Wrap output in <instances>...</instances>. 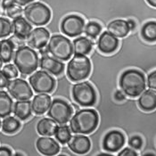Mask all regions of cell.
Returning <instances> with one entry per match:
<instances>
[{
	"mask_svg": "<svg viewBox=\"0 0 156 156\" xmlns=\"http://www.w3.org/2000/svg\"><path fill=\"white\" fill-rule=\"evenodd\" d=\"M92 71L91 61L86 55H74L70 59L66 73L72 82H80L87 79Z\"/></svg>",
	"mask_w": 156,
	"mask_h": 156,
	"instance_id": "cell-5",
	"label": "cell"
},
{
	"mask_svg": "<svg viewBox=\"0 0 156 156\" xmlns=\"http://www.w3.org/2000/svg\"><path fill=\"white\" fill-rule=\"evenodd\" d=\"M29 83L37 94H50L54 91L56 84L55 78L50 73L43 70L35 71V72L30 74Z\"/></svg>",
	"mask_w": 156,
	"mask_h": 156,
	"instance_id": "cell-8",
	"label": "cell"
},
{
	"mask_svg": "<svg viewBox=\"0 0 156 156\" xmlns=\"http://www.w3.org/2000/svg\"><path fill=\"white\" fill-rule=\"evenodd\" d=\"M13 64L23 75H30L39 65V57L35 49L29 46H20L14 51Z\"/></svg>",
	"mask_w": 156,
	"mask_h": 156,
	"instance_id": "cell-3",
	"label": "cell"
},
{
	"mask_svg": "<svg viewBox=\"0 0 156 156\" xmlns=\"http://www.w3.org/2000/svg\"><path fill=\"white\" fill-rule=\"evenodd\" d=\"M94 41L87 37H79L72 41L74 55H87L92 52Z\"/></svg>",
	"mask_w": 156,
	"mask_h": 156,
	"instance_id": "cell-22",
	"label": "cell"
},
{
	"mask_svg": "<svg viewBox=\"0 0 156 156\" xmlns=\"http://www.w3.org/2000/svg\"><path fill=\"white\" fill-rule=\"evenodd\" d=\"M67 144L70 150L74 154L82 155L87 154L90 151L92 143L88 136H87L86 135L75 134L71 136Z\"/></svg>",
	"mask_w": 156,
	"mask_h": 156,
	"instance_id": "cell-15",
	"label": "cell"
},
{
	"mask_svg": "<svg viewBox=\"0 0 156 156\" xmlns=\"http://www.w3.org/2000/svg\"><path fill=\"white\" fill-rule=\"evenodd\" d=\"M146 84L149 88L156 90V69L153 70L152 72H150L147 74Z\"/></svg>",
	"mask_w": 156,
	"mask_h": 156,
	"instance_id": "cell-35",
	"label": "cell"
},
{
	"mask_svg": "<svg viewBox=\"0 0 156 156\" xmlns=\"http://www.w3.org/2000/svg\"><path fill=\"white\" fill-rule=\"evenodd\" d=\"M41 70L46 71L51 75L54 76H59L64 72L65 64L53 56H50L48 55H42L39 60V65Z\"/></svg>",
	"mask_w": 156,
	"mask_h": 156,
	"instance_id": "cell-17",
	"label": "cell"
},
{
	"mask_svg": "<svg viewBox=\"0 0 156 156\" xmlns=\"http://www.w3.org/2000/svg\"><path fill=\"white\" fill-rule=\"evenodd\" d=\"M2 131L5 134H14L21 128L20 120L13 116H6L1 123Z\"/></svg>",
	"mask_w": 156,
	"mask_h": 156,
	"instance_id": "cell-28",
	"label": "cell"
},
{
	"mask_svg": "<svg viewBox=\"0 0 156 156\" xmlns=\"http://www.w3.org/2000/svg\"><path fill=\"white\" fill-rule=\"evenodd\" d=\"M128 24H129V30H130V32H134L136 30V28H137V25L135 20L133 19H128L127 20Z\"/></svg>",
	"mask_w": 156,
	"mask_h": 156,
	"instance_id": "cell-39",
	"label": "cell"
},
{
	"mask_svg": "<svg viewBox=\"0 0 156 156\" xmlns=\"http://www.w3.org/2000/svg\"><path fill=\"white\" fill-rule=\"evenodd\" d=\"M129 146L133 148L136 151H141L144 145V140L141 136L139 135H133L130 137L128 138Z\"/></svg>",
	"mask_w": 156,
	"mask_h": 156,
	"instance_id": "cell-33",
	"label": "cell"
},
{
	"mask_svg": "<svg viewBox=\"0 0 156 156\" xmlns=\"http://www.w3.org/2000/svg\"><path fill=\"white\" fill-rule=\"evenodd\" d=\"M57 128V122H55L51 118H43L38 120L37 124V131L40 136H55Z\"/></svg>",
	"mask_w": 156,
	"mask_h": 156,
	"instance_id": "cell-24",
	"label": "cell"
},
{
	"mask_svg": "<svg viewBox=\"0 0 156 156\" xmlns=\"http://www.w3.org/2000/svg\"><path fill=\"white\" fill-rule=\"evenodd\" d=\"M145 1L150 6L156 8V0H145Z\"/></svg>",
	"mask_w": 156,
	"mask_h": 156,
	"instance_id": "cell-42",
	"label": "cell"
},
{
	"mask_svg": "<svg viewBox=\"0 0 156 156\" xmlns=\"http://www.w3.org/2000/svg\"><path fill=\"white\" fill-rule=\"evenodd\" d=\"M23 14L30 23L37 27L47 25L52 17L51 9L45 3L40 1L32 2L25 5Z\"/></svg>",
	"mask_w": 156,
	"mask_h": 156,
	"instance_id": "cell-6",
	"label": "cell"
},
{
	"mask_svg": "<svg viewBox=\"0 0 156 156\" xmlns=\"http://www.w3.org/2000/svg\"><path fill=\"white\" fill-rule=\"evenodd\" d=\"M15 45L11 38H4L0 40V58L5 63L12 61L14 54Z\"/></svg>",
	"mask_w": 156,
	"mask_h": 156,
	"instance_id": "cell-26",
	"label": "cell"
},
{
	"mask_svg": "<svg viewBox=\"0 0 156 156\" xmlns=\"http://www.w3.org/2000/svg\"><path fill=\"white\" fill-rule=\"evenodd\" d=\"M13 101L7 92L0 90V118L9 116L12 112Z\"/></svg>",
	"mask_w": 156,
	"mask_h": 156,
	"instance_id": "cell-27",
	"label": "cell"
},
{
	"mask_svg": "<svg viewBox=\"0 0 156 156\" xmlns=\"http://www.w3.org/2000/svg\"><path fill=\"white\" fill-rule=\"evenodd\" d=\"M6 88L8 94L15 100H30L33 96V91L30 83L21 78L9 80Z\"/></svg>",
	"mask_w": 156,
	"mask_h": 156,
	"instance_id": "cell-12",
	"label": "cell"
},
{
	"mask_svg": "<svg viewBox=\"0 0 156 156\" xmlns=\"http://www.w3.org/2000/svg\"><path fill=\"white\" fill-rule=\"evenodd\" d=\"M137 106L145 112H153L156 109V90L144 89L136 100Z\"/></svg>",
	"mask_w": 156,
	"mask_h": 156,
	"instance_id": "cell-18",
	"label": "cell"
},
{
	"mask_svg": "<svg viewBox=\"0 0 156 156\" xmlns=\"http://www.w3.org/2000/svg\"><path fill=\"white\" fill-rule=\"evenodd\" d=\"M119 87L129 98H136L141 95L146 87V79L143 72L137 69H127L120 73Z\"/></svg>",
	"mask_w": 156,
	"mask_h": 156,
	"instance_id": "cell-2",
	"label": "cell"
},
{
	"mask_svg": "<svg viewBox=\"0 0 156 156\" xmlns=\"http://www.w3.org/2000/svg\"><path fill=\"white\" fill-rule=\"evenodd\" d=\"M50 38V32L47 28L37 27L32 29L31 32L27 37V44L33 49H40L47 47L48 40Z\"/></svg>",
	"mask_w": 156,
	"mask_h": 156,
	"instance_id": "cell-14",
	"label": "cell"
},
{
	"mask_svg": "<svg viewBox=\"0 0 156 156\" xmlns=\"http://www.w3.org/2000/svg\"><path fill=\"white\" fill-rule=\"evenodd\" d=\"M73 113L72 105L62 98H55L48 110V116L58 124H66Z\"/></svg>",
	"mask_w": 156,
	"mask_h": 156,
	"instance_id": "cell-9",
	"label": "cell"
},
{
	"mask_svg": "<svg viewBox=\"0 0 156 156\" xmlns=\"http://www.w3.org/2000/svg\"><path fill=\"white\" fill-rule=\"evenodd\" d=\"M12 25L13 36L22 40H26L32 30V25L22 15L12 19Z\"/></svg>",
	"mask_w": 156,
	"mask_h": 156,
	"instance_id": "cell-19",
	"label": "cell"
},
{
	"mask_svg": "<svg viewBox=\"0 0 156 156\" xmlns=\"http://www.w3.org/2000/svg\"><path fill=\"white\" fill-rule=\"evenodd\" d=\"M12 155V150L6 146L0 147V156H11Z\"/></svg>",
	"mask_w": 156,
	"mask_h": 156,
	"instance_id": "cell-38",
	"label": "cell"
},
{
	"mask_svg": "<svg viewBox=\"0 0 156 156\" xmlns=\"http://www.w3.org/2000/svg\"><path fill=\"white\" fill-rule=\"evenodd\" d=\"M51 102H52L51 96L48 94L46 93L37 94L33 97V100L31 101L32 112L36 115H42L46 113L49 109Z\"/></svg>",
	"mask_w": 156,
	"mask_h": 156,
	"instance_id": "cell-21",
	"label": "cell"
},
{
	"mask_svg": "<svg viewBox=\"0 0 156 156\" xmlns=\"http://www.w3.org/2000/svg\"><path fill=\"white\" fill-rule=\"evenodd\" d=\"M5 14L11 18V19H14L18 16H21L23 12V9L22 7V5L16 4V3H12V5H10L5 10Z\"/></svg>",
	"mask_w": 156,
	"mask_h": 156,
	"instance_id": "cell-32",
	"label": "cell"
},
{
	"mask_svg": "<svg viewBox=\"0 0 156 156\" xmlns=\"http://www.w3.org/2000/svg\"><path fill=\"white\" fill-rule=\"evenodd\" d=\"M1 123H2V121H1V119H0V129H1Z\"/></svg>",
	"mask_w": 156,
	"mask_h": 156,
	"instance_id": "cell-44",
	"label": "cell"
},
{
	"mask_svg": "<svg viewBox=\"0 0 156 156\" xmlns=\"http://www.w3.org/2000/svg\"><path fill=\"white\" fill-rule=\"evenodd\" d=\"M99 120V114L95 109H79L70 120L71 131L73 134H92L96 130Z\"/></svg>",
	"mask_w": 156,
	"mask_h": 156,
	"instance_id": "cell-1",
	"label": "cell"
},
{
	"mask_svg": "<svg viewBox=\"0 0 156 156\" xmlns=\"http://www.w3.org/2000/svg\"><path fill=\"white\" fill-rule=\"evenodd\" d=\"M55 136L59 144H66L72 136V131L70 127L67 126L66 124H62L61 126H58L55 134Z\"/></svg>",
	"mask_w": 156,
	"mask_h": 156,
	"instance_id": "cell-30",
	"label": "cell"
},
{
	"mask_svg": "<svg viewBox=\"0 0 156 156\" xmlns=\"http://www.w3.org/2000/svg\"><path fill=\"white\" fill-rule=\"evenodd\" d=\"M139 35L147 43L156 42V21L150 20L145 22L140 28Z\"/></svg>",
	"mask_w": 156,
	"mask_h": 156,
	"instance_id": "cell-25",
	"label": "cell"
},
{
	"mask_svg": "<svg viewBox=\"0 0 156 156\" xmlns=\"http://www.w3.org/2000/svg\"><path fill=\"white\" fill-rule=\"evenodd\" d=\"M72 98L76 104L83 107H90L96 104L97 93L93 84L89 81L78 82L72 86Z\"/></svg>",
	"mask_w": 156,
	"mask_h": 156,
	"instance_id": "cell-7",
	"label": "cell"
},
{
	"mask_svg": "<svg viewBox=\"0 0 156 156\" xmlns=\"http://www.w3.org/2000/svg\"><path fill=\"white\" fill-rule=\"evenodd\" d=\"M13 1H14V3H16V4H18V5H22V6H23V5H27L30 3L34 2L35 0H13Z\"/></svg>",
	"mask_w": 156,
	"mask_h": 156,
	"instance_id": "cell-41",
	"label": "cell"
},
{
	"mask_svg": "<svg viewBox=\"0 0 156 156\" xmlns=\"http://www.w3.org/2000/svg\"><path fill=\"white\" fill-rule=\"evenodd\" d=\"M9 80L10 79L5 75V73L0 70V89L7 87V85L9 83Z\"/></svg>",
	"mask_w": 156,
	"mask_h": 156,
	"instance_id": "cell-37",
	"label": "cell"
},
{
	"mask_svg": "<svg viewBox=\"0 0 156 156\" xmlns=\"http://www.w3.org/2000/svg\"><path fill=\"white\" fill-rule=\"evenodd\" d=\"M47 48L51 56L62 62L69 61L73 55L72 41L67 37L58 33L50 36Z\"/></svg>",
	"mask_w": 156,
	"mask_h": 156,
	"instance_id": "cell-4",
	"label": "cell"
},
{
	"mask_svg": "<svg viewBox=\"0 0 156 156\" xmlns=\"http://www.w3.org/2000/svg\"><path fill=\"white\" fill-rule=\"evenodd\" d=\"M12 3H14L13 0H2V4H1L2 9L5 11L10 5H12Z\"/></svg>",
	"mask_w": 156,
	"mask_h": 156,
	"instance_id": "cell-40",
	"label": "cell"
},
{
	"mask_svg": "<svg viewBox=\"0 0 156 156\" xmlns=\"http://www.w3.org/2000/svg\"><path fill=\"white\" fill-rule=\"evenodd\" d=\"M106 30L118 38H123L130 32L128 22L125 19H115L111 21L106 26Z\"/></svg>",
	"mask_w": 156,
	"mask_h": 156,
	"instance_id": "cell-20",
	"label": "cell"
},
{
	"mask_svg": "<svg viewBox=\"0 0 156 156\" xmlns=\"http://www.w3.org/2000/svg\"><path fill=\"white\" fill-rule=\"evenodd\" d=\"M103 27L96 21H88L85 25L84 33L86 36L89 38L96 39L102 32Z\"/></svg>",
	"mask_w": 156,
	"mask_h": 156,
	"instance_id": "cell-29",
	"label": "cell"
},
{
	"mask_svg": "<svg viewBox=\"0 0 156 156\" xmlns=\"http://www.w3.org/2000/svg\"><path fill=\"white\" fill-rule=\"evenodd\" d=\"M3 72L5 73V75L10 79V80H12V79H15L18 77L19 75V71L18 69L16 68V66L14 64H12V63H6L5 65L3 66Z\"/></svg>",
	"mask_w": 156,
	"mask_h": 156,
	"instance_id": "cell-34",
	"label": "cell"
},
{
	"mask_svg": "<svg viewBox=\"0 0 156 156\" xmlns=\"http://www.w3.org/2000/svg\"><path fill=\"white\" fill-rule=\"evenodd\" d=\"M3 63H4V62L2 61V59L0 58V70L2 69V67H3Z\"/></svg>",
	"mask_w": 156,
	"mask_h": 156,
	"instance_id": "cell-43",
	"label": "cell"
},
{
	"mask_svg": "<svg viewBox=\"0 0 156 156\" xmlns=\"http://www.w3.org/2000/svg\"><path fill=\"white\" fill-rule=\"evenodd\" d=\"M120 46V40L118 37L111 34L108 30L102 32L96 42V47L100 53L104 55H112L117 51Z\"/></svg>",
	"mask_w": 156,
	"mask_h": 156,
	"instance_id": "cell-13",
	"label": "cell"
},
{
	"mask_svg": "<svg viewBox=\"0 0 156 156\" xmlns=\"http://www.w3.org/2000/svg\"><path fill=\"white\" fill-rule=\"evenodd\" d=\"M86 22L80 14L70 13L64 16L60 22V31L66 37H75L84 32Z\"/></svg>",
	"mask_w": 156,
	"mask_h": 156,
	"instance_id": "cell-10",
	"label": "cell"
},
{
	"mask_svg": "<svg viewBox=\"0 0 156 156\" xmlns=\"http://www.w3.org/2000/svg\"><path fill=\"white\" fill-rule=\"evenodd\" d=\"M36 147L37 151L46 156H55L57 155L60 152V144L50 136H40L37 139Z\"/></svg>",
	"mask_w": 156,
	"mask_h": 156,
	"instance_id": "cell-16",
	"label": "cell"
},
{
	"mask_svg": "<svg viewBox=\"0 0 156 156\" xmlns=\"http://www.w3.org/2000/svg\"><path fill=\"white\" fill-rule=\"evenodd\" d=\"M12 112L20 120H27L32 114L31 102L30 100H17L13 105Z\"/></svg>",
	"mask_w": 156,
	"mask_h": 156,
	"instance_id": "cell-23",
	"label": "cell"
},
{
	"mask_svg": "<svg viewBox=\"0 0 156 156\" xmlns=\"http://www.w3.org/2000/svg\"><path fill=\"white\" fill-rule=\"evenodd\" d=\"M126 143V136L120 129H111L105 134L102 140V148L104 151L115 154L120 151Z\"/></svg>",
	"mask_w": 156,
	"mask_h": 156,
	"instance_id": "cell-11",
	"label": "cell"
},
{
	"mask_svg": "<svg viewBox=\"0 0 156 156\" xmlns=\"http://www.w3.org/2000/svg\"><path fill=\"white\" fill-rule=\"evenodd\" d=\"M119 156H137L139 155L136 150H134L131 147H125L122 150L119 151L118 153Z\"/></svg>",
	"mask_w": 156,
	"mask_h": 156,
	"instance_id": "cell-36",
	"label": "cell"
},
{
	"mask_svg": "<svg viewBox=\"0 0 156 156\" xmlns=\"http://www.w3.org/2000/svg\"><path fill=\"white\" fill-rule=\"evenodd\" d=\"M12 32V22L5 17H0V38L9 37Z\"/></svg>",
	"mask_w": 156,
	"mask_h": 156,
	"instance_id": "cell-31",
	"label": "cell"
}]
</instances>
